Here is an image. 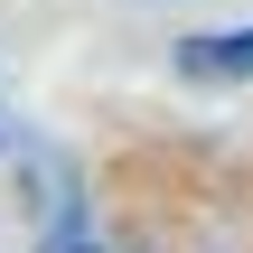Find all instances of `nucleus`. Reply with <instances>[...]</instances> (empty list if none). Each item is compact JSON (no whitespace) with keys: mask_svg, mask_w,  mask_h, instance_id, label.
Listing matches in <instances>:
<instances>
[{"mask_svg":"<svg viewBox=\"0 0 253 253\" xmlns=\"http://www.w3.org/2000/svg\"><path fill=\"white\" fill-rule=\"evenodd\" d=\"M178 66H188V75L235 84V75H253V28H235V38H188V47H178Z\"/></svg>","mask_w":253,"mask_h":253,"instance_id":"obj_1","label":"nucleus"}]
</instances>
